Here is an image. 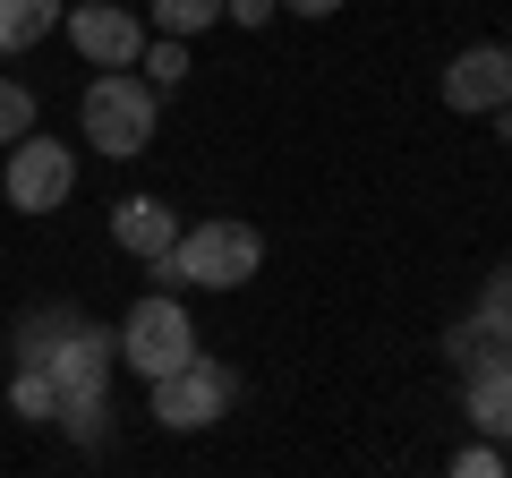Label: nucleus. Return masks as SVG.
Segmentation results:
<instances>
[{"label": "nucleus", "instance_id": "obj_1", "mask_svg": "<svg viewBox=\"0 0 512 478\" xmlns=\"http://www.w3.org/2000/svg\"><path fill=\"white\" fill-rule=\"evenodd\" d=\"M256 265H265V231L239 214H214V222H188L171 239V257H154L146 274L163 291H239V282H256Z\"/></svg>", "mask_w": 512, "mask_h": 478}, {"label": "nucleus", "instance_id": "obj_2", "mask_svg": "<svg viewBox=\"0 0 512 478\" xmlns=\"http://www.w3.org/2000/svg\"><path fill=\"white\" fill-rule=\"evenodd\" d=\"M77 120H86V146H94V154L128 163V154H146V146H154L163 94H154L146 77H128V69H103V77H86V103H77Z\"/></svg>", "mask_w": 512, "mask_h": 478}, {"label": "nucleus", "instance_id": "obj_3", "mask_svg": "<svg viewBox=\"0 0 512 478\" xmlns=\"http://www.w3.org/2000/svg\"><path fill=\"white\" fill-rule=\"evenodd\" d=\"M146 402H154V427H171V436H197V427H214L222 410L239 402V376L222 368V359H180L171 376H154L146 385Z\"/></svg>", "mask_w": 512, "mask_h": 478}, {"label": "nucleus", "instance_id": "obj_4", "mask_svg": "<svg viewBox=\"0 0 512 478\" xmlns=\"http://www.w3.org/2000/svg\"><path fill=\"white\" fill-rule=\"evenodd\" d=\"M180 359H197V325H188V308L171 291H146L120 316V368H137L154 385V376H171Z\"/></svg>", "mask_w": 512, "mask_h": 478}, {"label": "nucleus", "instance_id": "obj_5", "mask_svg": "<svg viewBox=\"0 0 512 478\" xmlns=\"http://www.w3.org/2000/svg\"><path fill=\"white\" fill-rule=\"evenodd\" d=\"M77 188V146H60V137L26 129L18 146H9V171H0V197L18 205V214H60Z\"/></svg>", "mask_w": 512, "mask_h": 478}, {"label": "nucleus", "instance_id": "obj_6", "mask_svg": "<svg viewBox=\"0 0 512 478\" xmlns=\"http://www.w3.org/2000/svg\"><path fill=\"white\" fill-rule=\"evenodd\" d=\"M69 43L86 69H137V52H146V18L137 9H120V0H94V9H69Z\"/></svg>", "mask_w": 512, "mask_h": 478}, {"label": "nucleus", "instance_id": "obj_7", "mask_svg": "<svg viewBox=\"0 0 512 478\" xmlns=\"http://www.w3.org/2000/svg\"><path fill=\"white\" fill-rule=\"evenodd\" d=\"M444 111H504L512 103V43H470V52L444 60L436 77Z\"/></svg>", "mask_w": 512, "mask_h": 478}, {"label": "nucleus", "instance_id": "obj_8", "mask_svg": "<svg viewBox=\"0 0 512 478\" xmlns=\"http://www.w3.org/2000/svg\"><path fill=\"white\" fill-rule=\"evenodd\" d=\"M444 350H453V368H478V359L512 350V265H495V274L478 282V308L444 333Z\"/></svg>", "mask_w": 512, "mask_h": 478}, {"label": "nucleus", "instance_id": "obj_9", "mask_svg": "<svg viewBox=\"0 0 512 478\" xmlns=\"http://www.w3.org/2000/svg\"><path fill=\"white\" fill-rule=\"evenodd\" d=\"M43 368H52V385H60V393H111V368H120V333H103V325L86 316V325H77L69 342L43 359Z\"/></svg>", "mask_w": 512, "mask_h": 478}, {"label": "nucleus", "instance_id": "obj_10", "mask_svg": "<svg viewBox=\"0 0 512 478\" xmlns=\"http://www.w3.org/2000/svg\"><path fill=\"white\" fill-rule=\"evenodd\" d=\"M461 393H470V427H478V436L512 444V350H495V359L461 368Z\"/></svg>", "mask_w": 512, "mask_h": 478}, {"label": "nucleus", "instance_id": "obj_11", "mask_svg": "<svg viewBox=\"0 0 512 478\" xmlns=\"http://www.w3.org/2000/svg\"><path fill=\"white\" fill-rule=\"evenodd\" d=\"M111 239H120L137 265L171 257V239H180V214H171L163 197H120V214H111Z\"/></svg>", "mask_w": 512, "mask_h": 478}, {"label": "nucleus", "instance_id": "obj_12", "mask_svg": "<svg viewBox=\"0 0 512 478\" xmlns=\"http://www.w3.org/2000/svg\"><path fill=\"white\" fill-rule=\"evenodd\" d=\"M77 325H86V308H69V299H43V308H26V316H18L9 350H18V359H52V350L69 342Z\"/></svg>", "mask_w": 512, "mask_h": 478}, {"label": "nucleus", "instance_id": "obj_13", "mask_svg": "<svg viewBox=\"0 0 512 478\" xmlns=\"http://www.w3.org/2000/svg\"><path fill=\"white\" fill-rule=\"evenodd\" d=\"M60 18H69L60 0H0V52H35Z\"/></svg>", "mask_w": 512, "mask_h": 478}, {"label": "nucleus", "instance_id": "obj_14", "mask_svg": "<svg viewBox=\"0 0 512 478\" xmlns=\"http://www.w3.org/2000/svg\"><path fill=\"white\" fill-rule=\"evenodd\" d=\"M9 410H18L26 427H52L60 385H52V368H43V359H18V376H9Z\"/></svg>", "mask_w": 512, "mask_h": 478}, {"label": "nucleus", "instance_id": "obj_15", "mask_svg": "<svg viewBox=\"0 0 512 478\" xmlns=\"http://www.w3.org/2000/svg\"><path fill=\"white\" fill-rule=\"evenodd\" d=\"M52 427H60L69 444H111V393H60Z\"/></svg>", "mask_w": 512, "mask_h": 478}, {"label": "nucleus", "instance_id": "obj_16", "mask_svg": "<svg viewBox=\"0 0 512 478\" xmlns=\"http://www.w3.org/2000/svg\"><path fill=\"white\" fill-rule=\"evenodd\" d=\"M205 26H222V0H154V35H205Z\"/></svg>", "mask_w": 512, "mask_h": 478}, {"label": "nucleus", "instance_id": "obj_17", "mask_svg": "<svg viewBox=\"0 0 512 478\" xmlns=\"http://www.w3.org/2000/svg\"><path fill=\"white\" fill-rule=\"evenodd\" d=\"M137 69H146V86H154V94L180 86V77H188V43H180V35H154L146 52H137Z\"/></svg>", "mask_w": 512, "mask_h": 478}, {"label": "nucleus", "instance_id": "obj_18", "mask_svg": "<svg viewBox=\"0 0 512 478\" xmlns=\"http://www.w3.org/2000/svg\"><path fill=\"white\" fill-rule=\"evenodd\" d=\"M26 129H35V94H26L18 77H0V146H18Z\"/></svg>", "mask_w": 512, "mask_h": 478}, {"label": "nucleus", "instance_id": "obj_19", "mask_svg": "<svg viewBox=\"0 0 512 478\" xmlns=\"http://www.w3.org/2000/svg\"><path fill=\"white\" fill-rule=\"evenodd\" d=\"M453 470H461V478H504L512 453H504L495 436H478V444H461V453H453Z\"/></svg>", "mask_w": 512, "mask_h": 478}, {"label": "nucleus", "instance_id": "obj_20", "mask_svg": "<svg viewBox=\"0 0 512 478\" xmlns=\"http://www.w3.org/2000/svg\"><path fill=\"white\" fill-rule=\"evenodd\" d=\"M222 18L256 35V26H274V18H282V0H222Z\"/></svg>", "mask_w": 512, "mask_h": 478}, {"label": "nucleus", "instance_id": "obj_21", "mask_svg": "<svg viewBox=\"0 0 512 478\" xmlns=\"http://www.w3.org/2000/svg\"><path fill=\"white\" fill-rule=\"evenodd\" d=\"M282 9H291V18H333L342 0H282Z\"/></svg>", "mask_w": 512, "mask_h": 478}, {"label": "nucleus", "instance_id": "obj_22", "mask_svg": "<svg viewBox=\"0 0 512 478\" xmlns=\"http://www.w3.org/2000/svg\"><path fill=\"white\" fill-rule=\"evenodd\" d=\"M504 43H512V35H504Z\"/></svg>", "mask_w": 512, "mask_h": 478}]
</instances>
